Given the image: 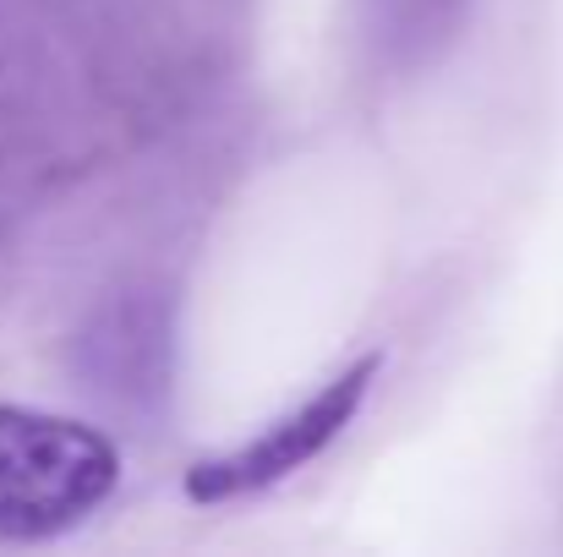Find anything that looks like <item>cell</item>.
<instances>
[{
  "instance_id": "6da1fadb",
  "label": "cell",
  "mask_w": 563,
  "mask_h": 557,
  "mask_svg": "<svg viewBox=\"0 0 563 557\" xmlns=\"http://www.w3.org/2000/svg\"><path fill=\"white\" fill-rule=\"evenodd\" d=\"M121 487V448L71 415L0 404V542H55Z\"/></svg>"
},
{
  "instance_id": "7a4b0ae2",
  "label": "cell",
  "mask_w": 563,
  "mask_h": 557,
  "mask_svg": "<svg viewBox=\"0 0 563 557\" xmlns=\"http://www.w3.org/2000/svg\"><path fill=\"white\" fill-rule=\"evenodd\" d=\"M377 377H383V350H362L334 377H323L301 404L274 415L257 437H246V443H235L213 459H197L181 476V498L191 509H224V503H246V498H263V492L285 487L290 476L318 465L351 432V421L373 399Z\"/></svg>"
},
{
  "instance_id": "3957f363",
  "label": "cell",
  "mask_w": 563,
  "mask_h": 557,
  "mask_svg": "<svg viewBox=\"0 0 563 557\" xmlns=\"http://www.w3.org/2000/svg\"><path fill=\"white\" fill-rule=\"evenodd\" d=\"M71 367L82 388L132 421H154L170 410L181 371V307L159 279H137L110 290L71 339Z\"/></svg>"
},
{
  "instance_id": "277c9868",
  "label": "cell",
  "mask_w": 563,
  "mask_h": 557,
  "mask_svg": "<svg viewBox=\"0 0 563 557\" xmlns=\"http://www.w3.org/2000/svg\"><path fill=\"white\" fill-rule=\"evenodd\" d=\"M471 5L476 0H356L362 44L388 77L427 71L454 49V38L471 22Z\"/></svg>"
}]
</instances>
